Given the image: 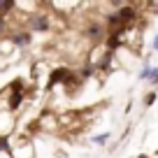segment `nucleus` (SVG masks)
Returning a JSON list of instances; mask_svg holds the SVG:
<instances>
[{
  "mask_svg": "<svg viewBox=\"0 0 158 158\" xmlns=\"http://www.w3.org/2000/svg\"><path fill=\"white\" fill-rule=\"evenodd\" d=\"M153 70H156V68H151V65H144V70L137 74V79H139V81H149V79H151V74H153Z\"/></svg>",
  "mask_w": 158,
  "mask_h": 158,
  "instance_id": "nucleus-5",
  "label": "nucleus"
},
{
  "mask_svg": "<svg viewBox=\"0 0 158 158\" xmlns=\"http://www.w3.org/2000/svg\"><path fill=\"white\" fill-rule=\"evenodd\" d=\"M107 139H109V133H105V135H95V137H93V142H95V144H100V147H102V144L107 142Z\"/></svg>",
  "mask_w": 158,
  "mask_h": 158,
  "instance_id": "nucleus-9",
  "label": "nucleus"
},
{
  "mask_svg": "<svg viewBox=\"0 0 158 158\" xmlns=\"http://www.w3.org/2000/svg\"><path fill=\"white\" fill-rule=\"evenodd\" d=\"M156 100H158V91H149V93L144 95V100H142V102H144V107H151V105L156 102Z\"/></svg>",
  "mask_w": 158,
  "mask_h": 158,
  "instance_id": "nucleus-6",
  "label": "nucleus"
},
{
  "mask_svg": "<svg viewBox=\"0 0 158 158\" xmlns=\"http://www.w3.org/2000/svg\"><path fill=\"white\" fill-rule=\"evenodd\" d=\"M149 81H151V86H158V68L153 70V74H151V79H149Z\"/></svg>",
  "mask_w": 158,
  "mask_h": 158,
  "instance_id": "nucleus-10",
  "label": "nucleus"
},
{
  "mask_svg": "<svg viewBox=\"0 0 158 158\" xmlns=\"http://www.w3.org/2000/svg\"><path fill=\"white\" fill-rule=\"evenodd\" d=\"M16 10V2L14 0H0V16H7L10 12H14ZM10 19V16H7Z\"/></svg>",
  "mask_w": 158,
  "mask_h": 158,
  "instance_id": "nucleus-4",
  "label": "nucleus"
},
{
  "mask_svg": "<svg viewBox=\"0 0 158 158\" xmlns=\"http://www.w3.org/2000/svg\"><path fill=\"white\" fill-rule=\"evenodd\" d=\"M0 151H5V153L12 151V142H10L7 135H0Z\"/></svg>",
  "mask_w": 158,
  "mask_h": 158,
  "instance_id": "nucleus-8",
  "label": "nucleus"
},
{
  "mask_svg": "<svg viewBox=\"0 0 158 158\" xmlns=\"http://www.w3.org/2000/svg\"><path fill=\"white\" fill-rule=\"evenodd\" d=\"M7 42L14 44L16 49H26V47L33 42V33H28L26 28H14V30H10V35H7Z\"/></svg>",
  "mask_w": 158,
  "mask_h": 158,
  "instance_id": "nucleus-3",
  "label": "nucleus"
},
{
  "mask_svg": "<svg viewBox=\"0 0 158 158\" xmlns=\"http://www.w3.org/2000/svg\"><path fill=\"white\" fill-rule=\"evenodd\" d=\"M72 77H74V70L70 68V65H58V68H54V70L49 72V84H47V93H51V91H54L58 84L68 86L70 81H72Z\"/></svg>",
  "mask_w": 158,
  "mask_h": 158,
  "instance_id": "nucleus-2",
  "label": "nucleus"
},
{
  "mask_svg": "<svg viewBox=\"0 0 158 158\" xmlns=\"http://www.w3.org/2000/svg\"><path fill=\"white\" fill-rule=\"evenodd\" d=\"M10 35V23H7V16H0V40Z\"/></svg>",
  "mask_w": 158,
  "mask_h": 158,
  "instance_id": "nucleus-7",
  "label": "nucleus"
},
{
  "mask_svg": "<svg viewBox=\"0 0 158 158\" xmlns=\"http://www.w3.org/2000/svg\"><path fill=\"white\" fill-rule=\"evenodd\" d=\"M153 158H158V149H156V156H153Z\"/></svg>",
  "mask_w": 158,
  "mask_h": 158,
  "instance_id": "nucleus-12",
  "label": "nucleus"
},
{
  "mask_svg": "<svg viewBox=\"0 0 158 158\" xmlns=\"http://www.w3.org/2000/svg\"><path fill=\"white\" fill-rule=\"evenodd\" d=\"M23 28L28 33H44L51 30V16L47 12H35V14H26V23Z\"/></svg>",
  "mask_w": 158,
  "mask_h": 158,
  "instance_id": "nucleus-1",
  "label": "nucleus"
},
{
  "mask_svg": "<svg viewBox=\"0 0 158 158\" xmlns=\"http://www.w3.org/2000/svg\"><path fill=\"white\" fill-rule=\"evenodd\" d=\"M153 49H156V51H158V37H156V40H153Z\"/></svg>",
  "mask_w": 158,
  "mask_h": 158,
  "instance_id": "nucleus-11",
  "label": "nucleus"
}]
</instances>
